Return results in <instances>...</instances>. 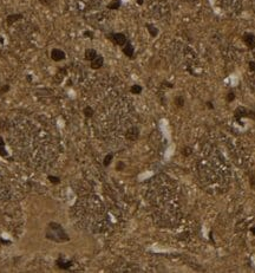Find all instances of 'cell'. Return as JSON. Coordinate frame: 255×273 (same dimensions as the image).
Segmentation results:
<instances>
[{
  "label": "cell",
  "instance_id": "1",
  "mask_svg": "<svg viewBox=\"0 0 255 273\" xmlns=\"http://www.w3.org/2000/svg\"><path fill=\"white\" fill-rule=\"evenodd\" d=\"M111 38V40H114L117 45H119V46H124L125 44L127 43V37H125V34H123V33H114V34H111L110 36Z\"/></svg>",
  "mask_w": 255,
  "mask_h": 273
},
{
  "label": "cell",
  "instance_id": "2",
  "mask_svg": "<svg viewBox=\"0 0 255 273\" xmlns=\"http://www.w3.org/2000/svg\"><path fill=\"white\" fill-rule=\"evenodd\" d=\"M139 136V130L136 127H132L130 129H127V131L125 132V138L127 141H136Z\"/></svg>",
  "mask_w": 255,
  "mask_h": 273
},
{
  "label": "cell",
  "instance_id": "3",
  "mask_svg": "<svg viewBox=\"0 0 255 273\" xmlns=\"http://www.w3.org/2000/svg\"><path fill=\"white\" fill-rule=\"evenodd\" d=\"M51 58L54 62H60V60L65 59V52L62 51L60 49H53L51 51Z\"/></svg>",
  "mask_w": 255,
  "mask_h": 273
},
{
  "label": "cell",
  "instance_id": "4",
  "mask_svg": "<svg viewBox=\"0 0 255 273\" xmlns=\"http://www.w3.org/2000/svg\"><path fill=\"white\" fill-rule=\"evenodd\" d=\"M243 40L248 47H250V49L255 47V36L253 33H246V34H243Z\"/></svg>",
  "mask_w": 255,
  "mask_h": 273
},
{
  "label": "cell",
  "instance_id": "5",
  "mask_svg": "<svg viewBox=\"0 0 255 273\" xmlns=\"http://www.w3.org/2000/svg\"><path fill=\"white\" fill-rule=\"evenodd\" d=\"M103 64H104V58L102 56H97L93 60H91V67L95 69V70L100 69L103 66Z\"/></svg>",
  "mask_w": 255,
  "mask_h": 273
},
{
  "label": "cell",
  "instance_id": "6",
  "mask_svg": "<svg viewBox=\"0 0 255 273\" xmlns=\"http://www.w3.org/2000/svg\"><path fill=\"white\" fill-rule=\"evenodd\" d=\"M134 52H135V50H134V46L131 45L130 43H127L124 45V47H123V53L129 57V58H132L134 57Z\"/></svg>",
  "mask_w": 255,
  "mask_h": 273
},
{
  "label": "cell",
  "instance_id": "7",
  "mask_svg": "<svg viewBox=\"0 0 255 273\" xmlns=\"http://www.w3.org/2000/svg\"><path fill=\"white\" fill-rule=\"evenodd\" d=\"M19 19H22V14H10V15H7V18H6V24L11 26L13 22H18Z\"/></svg>",
  "mask_w": 255,
  "mask_h": 273
},
{
  "label": "cell",
  "instance_id": "8",
  "mask_svg": "<svg viewBox=\"0 0 255 273\" xmlns=\"http://www.w3.org/2000/svg\"><path fill=\"white\" fill-rule=\"evenodd\" d=\"M57 265H58V267H60V268L67 270V268H70V267L72 266V261H65V260L63 259V257H60V258L57 260Z\"/></svg>",
  "mask_w": 255,
  "mask_h": 273
},
{
  "label": "cell",
  "instance_id": "9",
  "mask_svg": "<svg viewBox=\"0 0 255 273\" xmlns=\"http://www.w3.org/2000/svg\"><path fill=\"white\" fill-rule=\"evenodd\" d=\"M97 52H96V50H93V49H87L86 51H85V59L86 60H93L96 57H97Z\"/></svg>",
  "mask_w": 255,
  "mask_h": 273
},
{
  "label": "cell",
  "instance_id": "10",
  "mask_svg": "<svg viewBox=\"0 0 255 273\" xmlns=\"http://www.w3.org/2000/svg\"><path fill=\"white\" fill-rule=\"evenodd\" d=\"M119 7H121V0H112L107 5V9L109 10H118Z\"/></svg>",
  "mask_w": 255,
  "mask_h": 273
},
{
  "label": "cell",
  "instance_id": "11",
  "mask_svg": "<svg viewBox=\"0 0 255 273\" xmlns=\"http://www.w3.org/2000/svg\"><path fill=\"white\" fill-rule=\"evenodd\" d=\"M147 27H148V31L150 33V36L151 37H156L157 34H158V30L154 26V25H151V24H147Z\"/></svg>",
  "mask_w": 255,
  "mask_h": 273
},
{
  "label": "cell",
  "instance_id": "12",
  "mask_svg": "<svg viewBox=\"0 0 255 273\" xmlns=\"http://www.w3.org/2000/svg\"><path fill=\"white\" fill-rule=\"evenodd\" d=\"M83 112H84L85 117H87V118L92 117V116H93V114H95V111H93V109H92L91 107H86V108H84Z\"/></svg>",
  "mask_w": 255,
  "mask_h": 273
},
{
  "label": "cell",
  "instance_id": "13",
  "mask_svg": "<svg viewBox=\"0 0 255 273\" xmlns=\"http://www.w3.org/2000/svg\"><path fill=\"white\" fill-rule=\"evenodd\" d=\"M142 87L141 85H137V84H135V85H132L131 89H130V91H131V94H134V95H139L141 92H142Z\"/></svg>",
  "mask_w": 255,
  "mask_h": 273
},
{
  "label": "cell",
  "instance_id": "14",
  "mask_svg": "<svg viewBox=\"0 0 255 273\" xmlns=\"http://www.w3.org/2000/svg\"><path fill=\"white\" fill-rule=\"evenodd\" d=\"M112 159H114V154H107L105 157H104V161H103V164L105 166V167H107L109 164L111 163V161H112Z\"/></svg>",
  "mask_w": 255,
  "mask_h": 273
},
{
  "label": "cell",
  "instance_id": "15",
  "mask_svg": "<svg viewBox=\"0 0 255 273\" xmlns=\"http://www.w3.org/2000/svg\"><path fill=\"white\" fill-rule=\"evenodd\" d=\"M175 104H176L177 107H183V104H184V98L181 97V96H177V97L175 98Z\"/></svg>",
  "mask_w": 255,
  "mask_h": 273
},
{
  "label": "cell",
  "instance_id": "16",
  "mask_svg": "<svg viewBox=\"0 0 255 273\" xmlns=\"http://www.w3.org/2000/svg\"><path fill=\"white\" fill-rule=\"evenodd\" d=\"M47 179L50 180V182H51V183H56V185H57V183H59V182H60V179H59V177H57V176L49 175V177H47Z\"/></svg>",
  "mask_w": 255,
  "mask_h": 273
},
{
  "label": "cell",
  "instance_id": "17",
  "mask_svg": "<svg viewBox=\"0 0 255 273\" xmlns=\"http://www.w3.org/2000/svg\"><path fill=\"white\" fill-rule=\"evenodd\" d=\"M234 99H235V95H234V92H229V94L227 95V101H228V102H233Z\"/></svg>",
  "mask_w": 255,
  "mask_h": 273
},
{
  "label": "cell",
  "instance_id": "18",
  "mask_svg": "<svg viewBox=\"0 0 255 273\" xmlns=\"http://www.w3.org/2000/svg\"><path fill=\"white\" fill-rule=\"evenodd\" d=\"M10 90V85H5V87H2L0 89V96L2 95V94H5V92H7Z\"/></svg>",
  "mask_w": 255,
  "mask_h": 273
},
{
  "label": "cell",
  "instance_id": "19",
  "mask_svg": "<svg viewBox=\"0 0 255 273\" xmlns=\"http://www.w3.org/2000/svg\"><path fill=\"white\" fill-rule=\"evenodd\" d=\"M0 156H2V157L7 156V152L5 150V147H1V145H0Z\"/></svg>",
  "mask_w": 255,
  "mask_h": 273
},
{
  "label": "cell",
  "instance_id": "20",
  "mask_svg": "<svg viewBox=\"0 0 255 273\" xmlns=\"http://www.w3.org/2000/svg\"><path fill=\"white\" fill-rule=\"evenodd\" d=\"M182 154H183L184 156H189V155L191 154V149H189V148H184L183 152H182Z\"/></svg>",
  "mask_w": 255,
  "mask_h": 273
},
{
  "label": "cell",
  "instance_id": "21",
  "mask_svg": "<svg viewBox=\"0 0 255 273\" xmlns=\"http://www.w3.org/2000/svg\"><path fill=\"white\" fill-rule=\"evenodd\" d=\"M249 69L250 71H255V62H249Z\"/></svg>",
  "mask_w": 255,
  "mask_h": 273
},
{
  "label": "cell",
  "instance_id": "22",
  "mask_svg": "<svg viewBox=\"0 0 255 273\" xmlns=\"http://www.w3.org/2000/svg\"><path fill=\"white\" fill-rule=\"evenodd\" d=\"M122 168H124V163L119 162V163L117 164V170H119V169H122Z\"/></svg>",
  "mask_w": 255,
  "mask_h": 273
},
{
  "label": "cell",
  "instance_id": "23",
  "mask_svg": "<svg viewBox=\"0 0 255 273\" xmlns=\"http://www.w3.org/2000/svg\"><path fill=\"white\" fill-rule=\"evenodd\" d=\"M84 36H87V37H93V34H92V32H89V31H86V32H84Z\"/></svg>",
  "mask_w": 255,
  "mask_h": 273
},
{
  "label": "cell",
  "instance_id": "24",
  "mask_svg": "<svg viewBox=\"0 0 255 273\" xmlns=\"http://www.w3.org/2000/svg\"><path fill=\"white\" fill-rule=\"evenodd\" d=\"M0 145H1V147H5V142H4V140H2L1 136H0Z\"/></svg>",
  "mask_w": 255,
  "mask_h": 273
},
{
  "label": "cell",
  "instance_id": "25",
  "mask_svg": "<svg viewBox=\"0 0 255 273\" xmlns=\"http://www.w3.org/2000/svg\"><path fill=\"white\" fill-rule=\"evenodd\" d=\"M207 107H208V108H210V109H212V108H214V107H212V104L210 103V102H208V103H207Z\"/></svg>",
  "mask_w": 255,
  "mask_h": 273
},
{
  "label": "cell",
  "instance_id": "26",
  "mask_svg": "<svg viewBox=\"0 0 255 273\" xmlns=\"http://www.w3.org/2000/svg\"><path fill=\"white\" fill-rule=\"evenodd\" d=\"M250 232L253 233V235H255V226H254V227H252V228H250Z\"/></svg>",
  "mask_w": 255,
  "mask_h": 273
},
{
  "label": "cell",
  "instance_id": "27",
  "mask_svg": "<svg viewBox=\"0 0 255 273\" xmlns=\"http://www.w3.org/2000/svg\"><path fill=\"white\" fill-rule=\"evenodd\" d=\"M138 5H143V0H137Z\"/></svg>",
  "mask_w": 255,
  "mask_h": 273
},
{
  "label": "cell",
  "instance_id": "28",
  "mask_svg": "<svg viewBox=\"0 0 255 273\" xmlns=\"http://www.w3.org/2000/svg\"><path fill=\"white\" fill-rule=\"evenodd\" d=\"M254 56H255V52H254Z\"/></svg>",
  "mask_w": 255,
  "mask_h": 273
}]
</instances>
